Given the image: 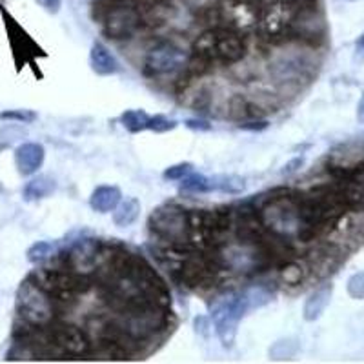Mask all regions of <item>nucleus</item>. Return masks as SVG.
<instances>
[{
	"label": "nucleus",
	"mask_w": 364,
	"mask_h": 364,
	"mask_svg": "<svg viewBox=\"0 0 364 364\" xmlns=\"http://www.w3.org/2000/svg\"><path fill=\"white\" fill-rule=\"evenodd\" d=\"M29 279L37 282L57 304H68V306H73L77 302V297L80 294H86L87 288H90L84 275H79L73 269H70L64 255L60 264L35 269Z\"/></svg>",
	"instance_id": "obj_2"
},
{
	"label": "nucleus",
	"mask_w": 364,
	"mask_h": 364,
	"mask_svg": "<svg viewBox=\"0 0 364 364\" xmlns=\"http://www.w3.org/2000/svg\"><path fill=\"white\" fill-rule=\"evenodd\" d=\"M55 190H57L55 178H51L50 175H38V177H33L26 184L24 190H22V195H24V200L33 203V200L50 197V195H53Z\"/></svg>",
	"instance_id": "obj_24"
},
{
	"label": "nucleus",
	"mask_w": 364,
	"mask_h": 364,
	"mask_svg": "<svg viewBox=\"0 0 364 364\" xmlns=\"http://www.w3.org/2000/svg\"><path fill=\"white\" fill-rule=\"evenodd\" d=\"M279 277H281V281L284 282V284L297 286L304 281V277H306V268H304L297 259H291V261L279 266Z\"/></svg>",
	"instance_id": "obj_29"
},
{
	"label": "nucleus",
	"mask_w": 364,
	"mask_h": 364,
	"mask_svg": "<svg viewBox=\"0 0 364 364\" xmlns=\"http://www.w3.org/2000/svg\"><path fill=\"white\" fill-rule=\"evenodd\" d=\"M38 4L46 9V11L50 13H57L60 9V4H63V0H37Z\"/></svg>",
	"instance_id": "obj_39"
},
{
	"label": "nucleus",
	"mask_w": 364,
	"mask_h": 364,
	"mask_svg": "<svg viewBox=\"0 0 364 364\" xmlns=\"http://www.w3.org/2000/svg\"><path fill=\"white\" fill-rule=\"evenodd\" d=\"M326 21L317 0H297L290 38L308 46H321L326 41Z\"/></svg>",
	"instance_id": "obj_10"
},
{
	"label": "nucleus",
	"mask_w": 364,
	"mask_h": 364,
	"mask_svg": "<svg viewBox=\"0 0 364 364\" xmlns=\"http://www.w3.org/2000/svg\"><path fill=\"white\" fill-rule=\"evenodd\" d=\"M48 328L53 343L60 348L64 355L84 357L91 353V339L82 328L66 323H51Z\"/></svg>",
	"instance_id": "obj_15"
},
{
	"label": "nucleus",
	"mask_w": 364,
	"mask_h": 364,
	"mask_svg": "<svg viewBox=\"0 0 364 364\" xmlns=\"http://www.w3.org/2000/svg\"><path fill=\"white\" fill-rule=\"evenodd\" d=\"M17 314L33 326H50L57 318V302L37 282L26 279L17 291Z\"/></svg>",
	"instance_id": "obj_6"
},
{
	"label": "nucleus",
	"mask_w": 364,
	"mask_h": 364,
	"mask_svg": "<svg viewBox=\"0 0 364 364\" xmlns=\"http://www.w3.org/2000/svg\"><path fill=\"white\" fill-rule=\"evenodd\" d=\"M188 55L175 42H159L144 58V73L148 77H162L186 66Z\"/></svg>",
	"instance_id": "obj_11"
},
{
	"label": "nucleus",
	"mask_w": 364,
	"mask_h": 364,
	"mask_svg": "<svg viewBox=\"0 0 364 364\" xmlns=\"http://www.w3.org/2000/svg\"><path fill=\"white\" fill-rule=\"evenodd\" d=\"M302 159H295V161H291L290 164H286L284 166V170H282V173H294V171H297L299 168L297 166H302Z\"/></svg>",
	"instance_id": "obj_40"
},
{
	"label": "nucleus",
	"mask_w": 364,
	"mask_h": 364,
	"mask_svg": "<svg viewBox=\"0 0 364 364\" xmlns=\"http://www.w3.org/2000/svg\"><path fill=\"white\" fill-rule=\"evenodd\" d=\"M122 200V191L117 186H99L90 197V206L99 213H109Z\"/></svg>",
	"instance_id": "obj_22"
},
{
	"label": "nucleus",
	"mask_w": 364,
	"mask_h": 364,
	"mask_svg": "<svg viewBox=\"0 0 364 364\" xmlns=\"http://www.w3.org/2000/svg\"><path fill=\"white\" fill-rule=\"evenodd\" d=\"M149 119H151V115H148L144 109H128L120 115V124L124 126L129 133H141L148 129Z\"/></svg>",
	"instance_id": "obj_28"
},
{
	"label": "nucleus",
	"mask_w": 364,
	"mask_h": 364,
	"mask_svg": "<svg viewBox=\"0 0 364 364\" xmlns=\"http://www.w3.org/2000/svg\"><path fill=\"white\" fill-rule=\"evenodd\" d=\"M297 0H273L259 13V35L268 44H284L290 41V28L294 21Z\"/></svg>",
	"instance_id": "obj_9"
},
{
	"label": "nucleus",
	"mask_w": 364,
	"mask_h": 364,
	"mask_svg": "<svg viewBox=\"0 0 364 364\" xmlns=\"http://www.w3.org/2000/svg\"><path fill=\"white\" fill-rule=\"evenodd\" d=\"M0 119L2 120H15V122H22V124H28V122H33L37 119V113L31 112V109H9V112L0 113Z\"/></svg>",
	"instance_id": "obj_35"
},
{
	"label": "nucleus",
	"mask_w": 364,
	"mask_h": 364,
	"mask_svg": "<svg viewBox=\"0 0 364 364\" xmlns=\"http://www.w3.org/2000/svg\"><path fill=\"white\" fill-rule=\"evenodd\" d=\"M115 323L133 339L144 341L166 326L168 308L157 306L149 301H139L117 311Z\"/></svg>",
	"instance_id": "obj_5"
},
{
	"label": "nucleus",
	"mask_w": 364,
	"mask_h": 364,
	"mask_svg": "<svg viewBox=\"0 0 364 364\" xmlns=\"http://www.w3.org/2000/svg\"><path fill=\"white\" fill-rule=\"evenodd\" d=\"M346 290L352 299H355V301H364V272L353 273L352 277L348 279Z\"/></svg>",
	"instance_id": "obj_34"
},
{
	"label": "nucleus",
	"mask_w": 364,
	"mask_h": 364,
	"mask_svg": "<svg viewBox=\"0 0 364 364\" xmlns=\"http://www.w3.org/2000/svg\"><path fill=\"white\" fill-rule=\"evenodd\" d=\"M148 226L155 237L166 245L191 246L188 210L177 204H162L149 215Z\"/></svg>",
	"instance_id": "obj_7"
},
{
	"label": "nucleus",
	"mask_w": 364,
	"mask_h": 364,
	"mask_svg": "<svg viewBox=\"0 0 364 364\" xmlns=\"http://www.w3.org/2000/svg\"><path fill=\"white\" fill-rule=\"evenodd\" d=\"M262 0H224L219 8V18L233 31L250 29L259 21V6Z\"/></svg>",
	"instance_id": "obj_16"
},
{
	"label": "nucleus",
	"mask_w": 364,
	"mask_h": 364,
	"mask_svg": "<svg viewBox=\"0 0 364 364\" xmlns=\"http://www.w3.org/2000/svg\"><path fill=\"white\" fill-rule=\"evenodd\" d=\"M228 115L230 119L239 120V122H248V120H257L264 117V109L257 102H253L246 95H233L228 104Z\"/></svg>",
	"instance_id": "obj_20"
},
{
	"label": "nucleus",
	"mask_w": 364,
	"mask_h": 364,
	"mask_svg": "<svg viewBox=\"0 0 364 364\" xmlns=\"http://www.w3.org/2000/svg\"><path fill=\"white\" fill-rule=\"evenodd\" d=\"M339 264V259H337V252H333L331 248H318L315 252H311L310 257V268L314 269L317 275L324 277L328 273H331Z\"/></svg>",
	"instance_id": "obj_26"
},
{
	"label": "nucleus",
	"mask_w": 364,
	"mask_h": 364,
	"mask_svg": "<svg viewBox=\"0 0 364 364\" xmlns=\"http://www.w3.org/2000/svg\"><path fill=\"white\" fill-rule=\"evenodd\" d=\"M55 255V246L48 240H38L33 246H29L28 250V261L33 264H41V262L50 261Z\"/></svg>",
	"instance_id": "obj_32"
},
{
	"label": "nucleus",
	"mask_w": 364,
	"mask_h": 364,
	"mask_svg": "<svg viewBox=\"0 0 364 364\" xmlns=\"http://www.w3.org/2000/svg\"><path fill=\"white\" fill-rule=\"evenodd\" d=\"M141 215V203L135 197H128L126 200H120L113 210V223L119 228H128L135 223Z\"/></svg>",
	"instance_id": "obj_25"
},
{
	"label": "nucleus",
	"mask_w": 364,
	"mask_h": 364,
	"mask_svg": "<svg viewBox=\"0 0 364 364\" xmlns=\"http://www.w3.org/2000/svg\"><path fill=\"white\" fill-rule=\"evenodd\" d=\"M326 171L331 175L333 181L339 182H353V184H360L364 186V159L355 162V164L343 166L336 164V162H328Z\"/></svg>",
	"instance_id": "obj_23"
},
{
	"label": "nucleus",
	"mask_w": 364,
	"mask_h": 364,
	"mask_svg": "<svg viewBox=\"0 0 364 364\" xmlns=\"http://www.w3.org/2000/svg\"><path fill=\"white\" fill-rule=\"evenodd\" d=\"M181 191L182 193H191V195L213 191V188H211V177H206V175L203 173H193V171H191L188 177L182 178Z\"/></svg>",
	"instance_id": "obj_30"
},
{
	"label": "nucleus",
	"mask_w": 364,
	"mask_h": 364,
	"mask_svg": "<svg viewBox=\"0 0 364 364\" xmlns=\"http://www.w3.org/2000/svg\"><path fill=\"white\" fill-rule=\"evenodd\" d=\"M220 269L223 268L211 252H191L190 250L177 269L171 273V277L188 290H200L217 281Z\"/></svg>",
	"instance_id": "obj_8"
},
{
	"label": "nucleus",
	"mask_w": 364,
	"mask_h": 364,
	"mask_svg": "<svg viewBox=\"0 0 364 364\" xmlns=\"http://www.w3.org/2000/svg\"><path fill=\"white\" fill-rule=\"evenodd\" d=\"M102 248L104 242H100L99 239H90L87 237V239L77 240L70 248V252L64 253V257H66V262L70 266V269L87 277V275L95 273V269L99 268Z\"/></svg>",
	"instance_id": "obj_14"
},
{
	"label": "nucleus",
	"mask_w": 364,
	"mask_h": 364,
	"mask_svg": "<svg viewBox=\"0 0 364 364\" xmlns=\"http://www.w3.org/2000/svg\"><path fill=\"white\" fill-rule=\"evenodd\" d=\"M46 149L38 142H24L15 149V164L22 175L37 173L38 168L44 164Z\"/></svg>",
	"instance_id": "obj_18"
},
{
	"label": "nucleus",
	"mask_w": 364,
	"mask_h": 364,
	"mask_svg": "<svg viewBox=\"0 0 364 364\" xmlns=\"http://www.w3.org/2000/svg\"><path fill=\"white\" fill-rule=\"evenodd\" d=\"M299 191L290 188H277L269 191L264 204L259 206V213L269 232L284 235L288 239L297 233L299 230Z\"/></svg>",
	"instance_id": "obj_4"
},
{
	"label": "nucleus",
	"mask_w": 364,
	"mask_h": 364,
	"mask_svg": "<svg viewBox=\"0 0 364 364\" xmlns=\"http://www.w3.org/2000/svg\"><path fill=\"white\" fill-rule=\"evenodd\" d=\"M177 128V122L171 119H168V117L164 115H155L149 119V126L148 129H151V132L155 133H166V132H171V129Z\"/></svg>",
	"instance_id": "obj_36"
},
{
	"label": "nucleus",
	"mask_w": 364,
	"mask_h": 364,
	"mask_svg": "<svg viewBox=\"0 0 364 364\" xmlns=\"http://www.w3.org/2000/svg\"><path fill=\"white\" fill-rule=\"evenodd\" d=\"M245 178L237 175H217L211 177V188L213 191H223V193H240L245 190Z\"/></svg>",
	"instance_id": "obj_31"
},
{
	"label": "nucleus",
	"mask_w": 364,
	"mask_h": 364,
	"mask_svg": "<svg viewBox=\"0 0 364 364\" xmlns=\"http://www.w3.org/2000/svg\"><path fill=\"white\" fill-rule=\"evenodd\" d=\"M355 51H357V55H359L360 58H364V33L360 35L359 38H357V42H355Z\"/></svg>",
	"instance_id": "obj_41"
},
{
	"label": "nucleus",
	"mask_w": 364,
	"mask_h": 364,
	"mask_svg": "<svg viewBox=\"0 0 364 364\" xmlns=\"http://www.w3.org/2000/svg\"><path fill=\"white\" fill-rule=\"evenodd\" d=\"M240 129H250V132H261V129L268 128V122L262 119L257 120H248V122H240L239 124Z\"/></svg>",
	"instance_id": "obj_38"
},
{
	"label": "nucleus",
	"mask_w": 364,
	"mask_h": 364,
	"mask_svg": "<svg viewBox=\"0 0 364 364\" xmlns=\"http://www.w3.org/2000/svg\"><path fill=\"white\" fill-rule=\"evenodd\" d=\"M90 66L93 73L100 77H108L120 71V64L115 55L102 44V42H93L90 50Z\"/></svg>",
	"instance_id": "obj_19"
},
{
	"label": "nucleus",
	"mask_w": 364,
	"mask_h": 364,
	"mask_svg": "<svg viewBox=\"0 0 364 364\" xmlns=\"http://www.w3.org/2000/svg\"><path fill=\"white\" fill-rule=\"evenodd\" d=\"M331 294H333V288H331L330 284L321 286V288H317L315 291H311V294L308 295L306 302H304L302 317L306 318L308 323H314V321H317V318L324 314V310L328 308V304H330Z\"/></svg>",
	"instance_id": "obj_21"
},
{
	"label": "nucleus",
	"mask_w": 364,
	"mask_h": 364,
	"mask_svg": "<svg viewBox=\"0 0 364 364\" xmlns=\"http://www.w3.org/2000/svg\"><path fill=\"white\" fill-rule=\"evenodd\" d=\"M184 126L190 129H193V132H210L211 129L210 122H208V120H203V119H188L186 122H184Z\"/></svg>",
	"instance_id": "obj_37"
},
{
	"label": "nucleus",
	"mask_w": 364,
	"mask_h": 364,
	"mask_svg": "<svg viewBox=\"0 0 364 364\" xmlns=\"http://www.w3.org/2000/svg\"><path fill=\"white\" fill-rule=\"evenodd\" d=\"M141 24V11L133 6H113L108 9L102 21L104 33L113 41H124V38L133 37Z\"/></svg>",
	"instance_id": "obj_12"
},
{
	"label": "nucleus",
	"mask_w": 364,
	"mask_h": 364,
	"mask_svg": "<svg viewBox=\"0 0 364 364\" xmlns=\"http://www.w3.org/2000/svg\"><path fill=\"white\" fill-rule=\"evenodd\" d=\"M269 75L277 82H304L314 75V64L301 53H284L269 63Z\"/></svg>",
	"instance_id": "obj_13"
},
{
	"label": "nucleus",
	"mask_w": 364,
	"mask_h": 364,
	"mask_svg": "<svg viewBox=\"0 0 364 364\" xmlns=\"http://www.w3.org/2000/svg\"><path fill=\"white\" fill-rule=\"evenodd\" d=\"M357 117H359L360 122H364V95L360 97L359 106H357Z\"/></svg>",
	"instance_id": "obj_42"
},
{
	"label": "nucleus",
	"mask_w": 364,
	"mask_h": 364,
	"mask_svg": "<svg viewBox=\"0 0 364 364\" xmlns=\"http://www.w3.org/2000/svg\"><path fill=\"white\" fill-rule=\"evenodd\" d=\"M272 301V294L264 288H250L245 291H232L211 304V323L224 348L235 343L239 323L248 311L261 308Z\"/></svg>",
	"instance_id": "obj_1"
},
{
	"label": "nucleus",
	"mask_w": 364,
	"mask_h": 364,
	"mask_svg": "<svg viewBox=\"0 0 364 364\" xmlns=\"http://www.w3.org/2000/svg\"><path fill=\"white\" fill-rule=\"evenodd\" d=\"M264 232L266 226L261 219V213H259V206L253 200L235 208V213H233V233H235V239L239 242L255 245Z\"/></svg>",
	"instance_id": "obj_17"
},
{
	"label": "nucleus",
	"mask_w": 364,
	"mask_h": 364,
	"mask_svg": "<svg viewBox=\"0 0 364 364\" xmlns=\"http://www.w3.org/2000/svg\"><path fill=\"white\" fill-rule=\"evenodd\" d=\"M246 42L230 28H210L195 38L193 55L206 58L208 63H223L232 66L246 57Z\"/></svg>",
	"instance_id": "obj_3"
},
{
	"label": "nucleus",
	"mask_w": 364,
	"mask_h": 364,
	"mask_svg": "<svg viewBox=\"0 0 364 364\" xmlns=\"http://www.w3.org/2000/svg\"><path fill=\"white\" fill-rule=\"evenodd\" d=\"M182 97H184V102H186L191 109H195V112H206L211 100V93L208 91L206 86H203V84H199V86H191V84L188 82L184 91H182Z\"/></svg>",
	"instance_id": "obj_27"
},
{
	"label": "nucleus",
	"mask_w": 364,
	"mask_h": 364,
	"mask_svg": "<svg viewBox=\"0 0 364 364\" xmlns=\"http://www.w3.org/2000/svg\"><path fill=\"white\" fill-rule=\"evenodd\" d=\"M195 166L191 164V162H181V164H173L170 166L168 170H164V173H162V177L166 178V181H182L184 177H188V175L193 171Z\"/></svg>",
	"instance_id": "obj_33"
}]
</instances>
